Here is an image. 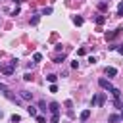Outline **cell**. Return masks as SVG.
Instances as JSON below:
<instances>
[{
	"label": "cell",
	"mask_w": 123,
	"mask_h": 123,
	"mask_svg": "<svg viewBox=\"0 0 123 123\" xmlns=\"http://www.w3.org/2000/svg\"><path fill=\"white\" fill-rule=\"evenodd\" d=\"M27 111H29V115H31V117H37V115H38V113H37V108H33V106H29V108H27Z\"/></svg>",
	"instance_id": "obj_12"
},
{
	"label": "cell",
	"mask_w": 123,
	"mask_h": 123,
	"mask_svg": "<svg viewBox=\"0 0 123 123\" xmlns=\"http://www.w3.org/2000/svg\"><path fill=\"white\" fill-rule=\"evenodd\" d=\"M19 121H21V115L13 113V115H12V123H19Z\"/></svg>",
	"instance_id": "obj_14"
},
{
	"label": "cell",
	"mask_w": 123,
	"mask_h": 123,
	"mask_svg": "<svg viewBox=\"0 0 123 123\" xmlns=\"http://www.w3.org/2000/svg\"><path fill=\"white\" fill-rule=\"evenodd\" d=\"M31 77H33L31 73H25V75H23V79H25V81H31Z\"/></svg>",
	"instance_id": "obj_26"
},
{
	"label": "cell",
	"mask_w": 123,
	"mask_h": 123,
	"mask_svg": "<svg viewBox=\"0 0 123 123\" xmlns=\"http://www.w3.org/2000/svg\"><path fill=\"white\" fill-rule=\"evenodd\" d=\"M65 108H67L69 117H73V110H71V108H73V102H71V100H65Z\"/></svg>",
	"instance_id": "obj_7"
},
{
	"label": "cell",
	"mask_w": 123,
	"mask_h": 123,
	"mask_svg": "<svg viewBox=\"0 0 123 123\" xmlns=\"http://www.w3.org/2000/svg\"><path fill=\"white\" fill-rule=\"evenodd\" d=\"M50 92H58V86L56 85H50Z\"/></svg>",
	"instance_id": "obj_27"
},
{
	"label": "cell",
	"mask_w": 123,
	"mask_h": 123,
	"mask_svg": "<svg viewBox=\"0 0 123 123\" xmlns=\"http://www.w3.org/2000/svg\"><path fill=\"white\" fill-rule=\"evenodd\" d=\"M50 111H52V115H60V106L56 102H52L50 104Z\"/></svg>",
	"instance_id": "obj_6"
},
{
	"label": "cell",
	"mask_w": 123,
	"mask_h": 123,
	"mask_svg": "<svg viewBox=\"0 0 123 123\" xmlns=\"http://www.w3.org/2000/svg\"><path fill=\"white\" fill-rule=\"evenodd\" d=\"M117 121H121V115H117V113H113V115L108 117V123H117Z\"/></svg>",
	"instance_id": "obj_8"
},
{
	"label": "cell",
	"mask_w": 123,
	"mask_h": 123,
	"mask_svg": "<svg viewBox=\"0 0 123 123\" xmlns=\"http://www.w3.org/2000/svg\"><path fill=\"white\" fill-rule=\"evenodd\" d=\"M40 13H42V15H50V13H52V8H44Z\"/></svg>",
	"instance_id": "obj_17"
},
{
	"label": "cell",
	"mask_w": 123,
	"mask_h": 123,
	"mask_svg": "<svg viewBox=\"0 0 123 123\" xmlns=\"http://www.w3.org/2000/svg\"><path fill=\"white\" fill-rule=\"evenodd\" d=\"M85 54H86L85 48H79V50H77V56H85Z\"/></svg>",
	"instance_id": "obj_20"
},
{
	"label": "cell",
	"mask_w": 123,
	"mask_h": 123,
	"mask_svg": "<svg viewBox=\"0 0 123 123\" xmlns=\"http://www.w3.org/2000/svg\"><path fill=\"white\" fill-rule=\"evenodd\" d=\"M104 73H106L108 77H115V75H117V69H115V67H106Z\"/></svg>",
	"instance_id": "obj_5"
},
{
	"label": "cell",
	"mask_w": 123,
	"mask_h": 123,
	"mask_svg": "<svg viewBox=\"0 0 123 123\" xmlns=\"http://www.w3.org/2000/svg\"><path fill=\"white\" fill-rule=\"evenodd\" d=\"M0 117H2V111H0Z\"/></svg>",
	"instance_id": "obj_31"
},
{
	"label": "cell",
	"mask_w": 123,
	"mask_h": 123,
	"mask_svg": "<svg viewBox=\"0 0 123 123\" xmlns=\"http://www.w3.org/2000/svg\"><path fill=\"white\" fill-rule=\"evenodd\" d=\"M38 19H40V15H33V17H31V25H37Z\"/></svg>",
	"instance_id": "obj_15"
},
{
	"label": "cell",
	"mask_w": 123,
	"mask_h": 123,
	"mask_svg": "<svg viewBox=\"0 0 123 123\" xmlns=\"http://www.w3.org/2000/svg\"><path fill=\"white\" fill-rule=\"evenodd\" d=\"M98 8H100V10H106V8H108V4H104V2H100V4H98Z\"/></svg>",
	"instance_id": "obj_25"
},
{
	"label": "cell",
	"mask_w": 123,
	"mask_h": 123,
	"mask_svg": "<svg viewBox=\"0 0 123 123\" xmlns=\"http://www.w3.org/2000/svg\"><path fill=\"white\" fill-rule=\"evenodd\" d=\"M33 60H35V62H40V60H42V56H40V54H38V52H37V54H35V56H33Z\"/></svg>",
	"instance_id": "obj_21"
},
{
	"label": "cell",
	"mask_w": 123,
	"mask_h": 123,
	"mask_svg": "<svg viewBox=\"0 0 123 123\" xmlns=\"http://www.w3.org/2000/svg\"><path fill=\"white\" fill-rule=\"evenodd\" d=\"M63 60H65V56H63V54H62V56H58V58H56V60H54V62H56V63H62V62H63Z\"/></svg>",
	"instance_id": "obj_18"
},
{
	"label": "cell",
	"mask_w": 123,
	"mask_h": 123,
	"mask_svg": "<svg viewBox=\"0 0 123 123\" xmlns=\"http://www.w3.org/2000/svg\"><path fill=\"white\" fill-rule=\"evenodd\" d=\"M115 50H117V52H119V54H123V44H119V46H117V48H115Z\"/></svg>",
	"instance_id": "obj_28"
},
{
	"label": "cell",
	"mask_w": 123,
	"mask_h": 123,
	"mask_svg": "<svg viewBox=\"0 0 123 123\" xmlns=\"http://www.w3.org/2000/svg\"><path fill=\"white\" fill-rule=\"evenodd\" d=\"M94 21H96V25L100 27V25H104V23H106V17H104V15H96V17H94Z\"/></svg>",
	"instance_id": "obj_9"
},
{
	"label": "cell",
	"mask_w": 123,
	"mask_h": 123,
	"mask_svg": "<svg viewBox=\"0 0 123 123\" xmlns=\"http://www.w3.org/2000/svg\"><path fill=\"white\" fill-rule=\"evenodd\" d=\"M88 117H90V110H83L81 111V121H86Z\"/></svg>",
	"instance_id": "obj_10"
},
{
	"label": "cell",
	"mask_w": 123,
	"mask_h": 123,
	"mask_svg": "<svg viewBox=\"0 0 123 123\" xmlns=\"http://www.w3.org/2000/svg\"><path fill=\"white\" fill-rule=\"evenodd\" d=\"M73 23H75V25H83V17L75 15V17H73Z\"/></svg>",
	"instance_id": "obj_13"
},
{
	"label": "cell",
	"mask_w": 123,
	"mask_h": 123,
	"mask_svg": "<svg viewBox=\"0 0 123 123\" xmlns=\"http://www.w3.org/2000/svg\"><path fill=\"white\" fill-rule=\"evenodd\" d=\"M121 31H123V29L119 27V29H115V31H111V33H108V35H106V38H108V40H113V38H115V37H117Z\"/></svg>",
	"instance_id": "obj_4"
},
{
	"label": "cell",
	"mask_w": 123,
	"mask_h": 123,
	"mask_svg": "<svg viewBox=\"0 0 123 123\" xmlns=\"http://www.w3.org/2000/svg\"><path fill=\"white\" fill-rule=\"evenodd\" d=\"M46 79H48V81H50V83L54 85V83H56V79H58V75H54V73H52V75H48Z\"/></svg>",
	"instance_id": "obj_16"
},
{
	"label": "cell",
	"mask_w": 123,
	"mask_h": 123,
	"mask_svg": "<svg viewBox=\"0 0 123 123\" xmlns=\"http://www.w3.org/2000/svg\"><path fill=\"white\" fill-rule=\"evenodd\" d=\"M102 2H104V4H110V0H102Z\"/></svg>",
	"instance_id": "obj_29"
},
{
	"label": "cell",
	"mask_w": 123,
	"mask_h": 123,
	"mask_svg": "<svg viewBox=\"0 0 123 123\" xmlns=\"http://www.w3.org/2000/svg\"><path fill=\"white\" fill-rule=\"evenodd\" d=\"M104 102H106V94H104V92H100V94L92 96V100H90V106H92V108H94V106H104Z\"/></svg>",
	"instance_id": "obj_1"
},
{
	"label": "cell",
	"mask_w": 123,
	"mask_h": 123,
	"mask_svg": "<svg viewBox=\"0 0 123 123\" xmlns=\"http://www.w3.org/2000/svg\"><path fill=\"white\" fill-rule=\"evenodd\" d=\"M0 69H2V65H0Z\"/></svg>",
	"instance_id": "obj_32"
},
{
	"label": "cell",
	"mask_w": 123,
	"mask_h": 123,
	"mask_svg": "<svg viewBox=\"0 0 123 123\" xmlns=\"http://www.w3.org/2000/svg\"><path fill=\"white\" fill-rule=\"evenodd\" d=\"M117 15H123V2L117 6Z\"/></svg>",
	"instance_id": "obj_19"
},
{
	"label": "cell",
	"mask_w": 123,
	"mask_h": 123,
	"mask_svg": "<svg viewBox=\"0 0 123 123\" xmlns=\"http://www.w3.org/2000/svg\"><path fill=\"white\" fill-rule=\"evenodd\" d=\"M50 123H60V115H54V117H52V121H50Z\"/></svg>",
	"instance_id": "obj_24"
},
{
	"label": "cell",
	"mask_w": 123,
	"mask_h": 123,
	"mask_svg": "<svg viewBox=\"0 0 123 123\" xmlns=\"http://www.w3.org/2000/svg\"><path fill=\"white\" fill-rule=\"evenodd\" d=\"M13 2H15V4H19V2H21V0H13Z\"/></svg>",
	"instance_id": "obj_30"
},
{
	"label": "cell",
	"mask_w": 123,
	"mask_h": 123,
	"mask_svg": "<svg viewBox=\"0 0 123 123\" xmlns=\"http://www.w3.org/2000/svg\"><path fill=\"white\" fill-rule=\"evenodd\" d=\"M98 85H100V86H102V88H106V90H110V92H111V90H113V88H115V86H113V85H111V83H110V81H106V79H104V77H102V79H100V81H98Z\"/></svg>",
	"instance_id": "obj_3"
},
{
	"label": "cell",
	"mask_w": 123,
	"mask_h": 123,
	"mask_svg": "<svg viewBox=\"0 0 123 123\" xmlns=\"http://www.w3.org/2000/svg\"><path fill=\"white\" fill-rule=\"evenodd\" d=\"M0 90H2V92H4V94H6V92H8V90H10V88H8V86H6V85H2V83H0Z\"/></svg>",
	"instance_id": "obj_22"
},
{
	"label": "cell",
	"mask_w": 123,
	"mask_h": 123,
	"mask_svg": "<svg viewBox=\"0 0 123 123\" xmlns=\"http://www.w3.org/2000/svg\"><path fill=\"white\" fill-rule=\"evenodd\" d=\"M19 94H21V98H23V100H31V98H33V94H31V92H27V90H21Z\"/></svg>",
	"instance_id": "obj_11"
},
{
	"label": "cell",
	"mask_w": 123,
	"mask_h": 123,
	"mask_svg": "<svg viewBox=\"0 0 123 123\" xmlns=\"http://www.w3.org/2000/svg\"><path fill=\"white\" fill-rule=\"evenodd\" d=\"M15 67H17V60H13V62H10V65H6V67H2V71H4L6 75H12V73L15 71Z\"/></svg>",
	"instance_id": "obj_2"
},
{
	"label": "cell",
	"mask_w": 123,
	"mask_h": 123,
	"mask_svg": "<svg viewBox=\"0 0 123 123\" xmlns=\"http://www.w3.org/2000/svg\"><path fill=\"white\" fill-rule=\"evenodd\" d=\"M37 121H38V123H46V119H44L42 115H37Z\"/></svg>",
	"instance_id": "obj_23"
}]
</instances>
